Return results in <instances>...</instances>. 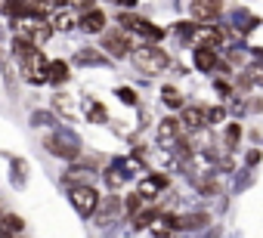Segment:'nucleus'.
Here are the masks:
<instances>
[{
	"label": "nucleus",
	"mask_w": 263,
	"mask_h": 238,
	"mask_svg": "<svg viewBox=\"0 0 263 238\" xmlns=\"http://www.w3.org/2000/svg\"><path fill=\"white\" fill-rule=\"evenodd\" d=\"M44 149L53 155V158H62V161H78L81 158V140L74 130L68 127H56V133H50L44 140Z\"/></svg>",
	"instance_id": "obj_1"
},
{
	"label": "nucleus",
	"mask_w": 263,
	"mask_h": 238,
	"mask_svg": "<svg viewBox=\"0 0 263 238\" xmlns=\"http://www.w3.org/2000/svg\"><path fill=\"white\" fill-rule=\"evenodd\" d=\"M130 62H134L137 71H143V74H161V71L171 65L167 53H164L161 47H155V44H140V47H134Z\"/></svg>",
	"instance_id": "obj_2"
},
{
	"label": "nucleus",
	"mask_w": 263,
	"mask_h": 238,
	"mask_svg": "<svg viewBox=\"0 0 263 238\" xmlns=\"http://www.w3.org/2000/svg\"><path fill=\"white\" fill-rule=\"evenodd\" d=\"M16 25V34H22L25 41H31L37 50H41V44H47L50 37H53V25H50V19L44 16V19H19V22H13Z\"/></svg>",
	"instance_id": "obj_3"
},
{
	"label": "nucleus",
	"mask_w": 263,
	"mask_h": 238,
	"mask_svg": "<svg viewBox=\"0 0 263 238\" xmlns=\"http://www.w3.org/2000/svg\"><path fill=\"white\" fill-rule=\"evenodd\" d=\"M68 201H71V207L78 210L81 220H90L99 207V192L93 186H74V189H68Z\"/></svg>",
	"instance_id": "obj_4"
},
{
	"label": "nucleus",
	"mask_w": 263,
	"mask_h": 238,
	"mask_svg": "<svg viewBox=\"0 0 263 238\" xmlns=\"http://www.w3.org/2000/svg\"><path fill=\"white\" fill-rule=\"evenodd\" d=\"M19 71L25 74V81L28 84H34V87H41V84H50V59L37 50L34 56H28L25 62H19Z\"/></svg>",
	"instance_id": "obj_5"
},
{
	"label": "nucleus",
	"mask_w": 263,
	"mask_h": 238,
	"mask_svg": "<svg viewBox=\"0 0 263 238\" xmlns=\"http://www.w3.org/2000/svg\"><path fill=\"white\" fill-rule=\"evenodd\" d=\"M223 37H226V31L220 25H192V37L189 41L195 47H201V50H217L223 44Z\"/></svg>",
	"instance_id": "obj_6"
},
{
	"label": "nucleus",
	"mask_w": 263,
	"mask_h": 238,
	"mask_svg": "<svg viewBox=\"0 0 263 238\" xmlns=\"http://www.w3.org/2000/svg\"><path fill=\"white\" fill-rule=\"evenodd\" d=\"M93 176H96V167H93V164H87V161H71V167L62 173V183H65L68 189H74V186H93Z\"/></svg>",
	"instance_id": "obj_7"
},
{
	"label": "nucleus",
	"mask_w": 263,
	"mask_h": 238,
	"mask_svg": "<svg viewBox=\"0 0 263 238\" xmlns=\"http://www.w3.org/2000/svg\"><path fill=\"white\" fill-rule=\"evenodd\" d=\"M121 25L124 28H130V31H137L140 37H146L149 44H155V41H161L164 37V28H158V25H152V22H146V19H140V16H130V13H124L121 16Z\"/></svg>",
	"instance_id": "obj_8"
},
{
	"label": "nucleus",
	"mask_w": 263,
	"mask_h": 238,
	"mask_svg": "<svg viewBox=\"0 0 263 238\" xmlns=\"http://www.w3.org/2000/svg\"><path fill=\"white\" fill-rule=\"evenodd\" d=\"M102 50L115 59H124V56L134 53V44H130V37L124 31H105L102 34Z\"/></svg>",
	"instance_id": "obj_9"
},
{
	"label": "nucleus",
	"mask_w": 263,
	"mask_h": 238,
	"mask_svg": "<svg viewBox=\"0 0 263 238\" xmlns=\"http://www.w3.org/2000/svg\"><path fill=\"white\" fill-rule=\"evenodd\" d=\"M164 189H167V173H146V176L140 180V186H137V195H140L143 201H152V198H158Z\"/></svg>",
	"instance_id": "obj_10"
},
{
	"label": "nucleus",
	"mask_w": 263,
	"mask_h": 238,
	"mask_svg": "<svg viewBox=\"0 0 263 238\" xmlns=\"http://www.w3.org/2000/svg\"><path fill=\"white\" fill-rule=\"evenodd\" d=\"M121 210H124V201L118 195H108V198H99V207H96L93 220H96V226H108L111 220L121 216Z\"/></svg>",
	"instance_id": "obj_11"
},
{
	"label": "nucleus",
	"mask_w": 263,
	"mask_h": 238,
	"mask_svg": "<svg viewBox=\"0 0 263 238\" xmlns=\"http://www.w3.org/2000/svg\"><path fill=\"white\" fill-rule=\"evenodd\" d=\"M220 10H223L220 0H192L189 4V16L195 22H214L220 16Z\"/></svg>",
	"instance_id": "obj_12"
},
{
	"label": "nucleus",
	"mask_w": 263,
	"mask_h": 238,
	"mask_svg": "<svg viewBox=\"0 0 263 238\" xmlns=\"http://www.w3.org/2000/svg\"><path fill=\"white\" fill-rule=\"evenodd\" d=\"M180 124H183L189 133H201V130H208V124H204V108H201V105H183Z\"/></svg>",
	"instance_id": "obj_13"
},
{
	"label": "nucleus",
	"mask_w": 263,
	"mask_h": 238,
	"mask_svg": "<svg viewBox=\"0 0 263 238\" xmlns=\"http://www.w3.org/2000/svg\"><path fill=\"white\" fill-rule=\"evenodd\" d=\"M180 130H183L180 117H164V121H158L155 136H158L161 146H177V143H180Z\"/></svg>",
	"instance_id": "obj_14"
},
{
	"label": "nucleus",
	"mask_w": 263,
	"mask_h": 238,
	"mask_svg": "<svg viewBox=\"0 0 263 238\" xmlns=\"http://www.w3.org/2000/svg\"><path fill=\"white\" fill-rule=\"evenodd\" d=\"M78 28L87 31V34H105V13L102 10H87L81 19H78Z\"/></svg>",
	"instance_id": "obj_15"
},
{
	"label": "nucleus",
	"mask_w": 263,
	"mask_h": 238,
	"mask_svg": "<svg viewBox=\"0 0 263 238\" xmlns=\"http://www.w3.org/2000/svg\"><path fill=\"white\" fill-rule=\"evenodd\" d=\"M208 223H211V213L195 210V213H183V216H177L174 229H177V232H198V229H204Z\"/></svg>",
	"instance_id": "obj_16"
},
{
	"label": "nucleus",
	"mask_w": 263,
	"mask_h": 238,
	"mask_svg": "<svg viewBox=\"0 0 263 238\" xmlns=\"http://www.w3.org/2000/svg\"><path fill=\"white\" fill-rule=\"evenodd\" d=\"M192 65L198 71H223V62L217 59V53L214 50H201V47L192 50Z\"/></svg>",
	"instance_id": "obj_17"
},
{
	"label": "nucleus",
	"mask_w": 263,
	"mask_h": 238,
	"mask_svg": "<svg viewBox=\"0 0 263 238\" xmlns=\"http://www.w3.org/2000/svg\"><path fill=\"white\" fill-rule=\"evenodd\" d=\"M37 53V47L31 44V41H25L22 34H13V44H10V56L16 59V62H25L28 56H34Z\"/></svg>",
	"instance_id": "obj_18"
},
{
	"label": "nucleus",
	"mask_w": 263,
	"mask_h": 238,
	"mask_svg": "<svg viewBox=\"0 0 263 238\" xmlns=\"http://www.w3.org/2000/svg\"><path fill=\"white\" fill-rule=\"evenodd\" d=\"M10 183L16 189H25V183H28V161L25 158H13V164H10Z\"/></svg>",
	"instance_id": "obj_19"
},
{
	"label": "nucleus",
	"mask_w": 263,
	"mask_h": 238,
	"mask_svg": "<svg viewBox=\"0 0 263 238\" xmlns=\"http://www.w3.org/2000/svg\"><path fill=\"white\" fill-rule=\"evenodd\" d=\"M0 71H4V84H7V93L16 96V74H13V65H10V53L0 47Z\"/></svg>",
	"instance_id": "obj_20"
},
{
	"label": "nucleus",
	"mask_w": 263,
	"mask_h": 238,
	"mask_svg": "<svg viewBox=\"0 0 263 238\" xmlns=\"http://www.w3.org/2000/svg\"><path fill=\"white\" fill-rule=\"evenodd\" d=\"M50 25H53V31H71V28H78V19H74L71 10H56V16L50 19Z\"/></svg>",
	"instance_id": "obj_21"
},
{
	"label": "nucleus",
	"mask_w": 263,
	"mask_h": 238,
	"mask_svg": "<svg viewBox=\"0 0 263 238\" xmlns=\"http://www.w3.org/2000/svg\"><path fill=\"white\" fill-rule=\"evenodd\" d=\"M74 65H108V56H102L99 50H78L74 53Z\"/></svg>",
	"instance_id": "obj_22"
},
{
	"label": "nucleus",
	"mask_w": 263,
	"mask_h": 238,
	"mask_svg": "<svg viewBox=\"0 0 263 238\" xmlns=\"http://www.w3.org/2000/svg\"><path fill=\"white\" fill-rule=\"evenodd\" d=\"M102 176H105V183H108V189H111V192H115V189H121V186L130 180V176H127V170L121 167V161H115V164H111Z\"/></svg>",
	"instance_id": "obj_23"
},
{
	"label": "nucleus",
	"mask_w": 263,
	"mask_h": 238,
	"mask_svg": "<svg viewBox=\"0 0 263 238\" xmlns=\"http://www.w3.org/2000/svg\"><path fill=\"white\" fill-rule=\"evenodd\" d=\"M241 124L238 121H232V124H226V130H223V146H226V152H235L238 149V143H241Z\"/></svg>",
	"instance_id": "obj_24"
},
{
	"label": "nucleus",
	"mask_w": 263,
	"mask_h": 238,
	"mask_svg": "<svg viewBox=\"0 0 263 238\" xmlns=\"http://www.w3.org/2000/svg\"><path fill=\"white\" fill-rule=\"evenodd\" d=\"M68 77H71L68 62H65V59H53V62H50V84H65Z\"/></svg>",
	"instance_id": "obj_25"
},
{
	"label": "nucleus",
	"mask_w": 263,
	"mask_h": 238,
	"mask_svg": "<svg viewBox=\"0 0 263 238\" xmlns=\"http://www.w3.org/2000/svg\"><path fill=\"white\" fill-rule=\"evenodd\" d=\"M161 99H164V105H167V108H180V111H183V93H180L177 87L164 84V87H161Z\"/></svg>",
	"instance_id": "obj_26"
},
{
	"label": "nucleus",
	"mask_w": 263,
	"mask_h": 238,
	"mask_svg": "<svg viewBox=\"0 0 263 238\" xmlns=\"http://www.w3.org/2000/svg\"><path fill=\"white\" fill-rule=\"evenodd\" d=\"M0 229H4V232H13V235H19V232L25 229V220H22L19 213H4V216H0Z\"/></svg>",
	"instance_id": "obj_27"
},
{
	"label": "nucleus",
	"mask_w": 263,
	"mask_h": 238,
	"mask_svg": "<svg viewBox=\"0 0 263 238\" xmlns=\"http://www.w3.org/2000/svg\"><path fill=\"white\" fill-rule=\"evenodd\" d=\"M161 216V210L158 207H149V210H140L137 216H134V229H149L155 220Z\"/></svg>",
	"instance_id": "obj_28"
},
{
	"label": "nucleus",
	"mask_w": 263,
	"mask_h": 238,
	"mask_svg": "<svg viewBox=\"0 0 263 238\" xmlns=\"http://www.w3.org/2000/svg\"><path fill=\"white\" fill-rule=\"evenodd\" d=\"M223 121H226V108H223V105H211V108H204V124H208V127L223 124Z\"/></svg>",
	"instance_id": "obj_29"
},
{
	"label": "nucleus",
	"mask_w": 263,
	"mask_h": 238,
	"mask_svg": "<svg viewBox=\"0 0 263 238\" xmlns=\"http://www.w3.org/2000/svg\"><path fill=\"white\" fill-rule=\"evenodd\" d=\"M31 127H56V114L53 111H34L31 114Z\"/></svg>",
	"instance_id": "obj_30"
},
{
	"label": "nucleus",
	"mask_w": 263,
	"mask_h": 238,
	"mask_svg": "<svg viewBox=\"0 0 263 238\" xmlns=\"http://www.w3.org/2000/svg\"><path fill=\"white\" fill-rule=\"evenodd\" d=\"M53 108H56V111H65V117L74 114V102H71L65 93H56V96H53Z\"/></svg>",
	"instance_id": "obj_31"
},
{
	"label": "nucleus",
	"mask_w": 263,
	"mask_h": 238,
	"mask_svg": "<svg viewBox=\"0 0 263 238\" xmlns=\"http://www.w3.org/2000/svg\"><path fill=\"white\" fill-rule=\"evenodd\" d=\"M140 210H143V198H140L137 192H134V195H127V198H124V213H127V216H137Z\"/></svg>",
	"instance_id": "obj_32"
},
{
	"label": "nucleus",
	"mask_w": 263,
	"mask_h": 238,
	"mask_svg": "<svg viewBox=\"0 0 263 238\" xmlns=\"http://www.w3.org/2000/svg\"><path fill=\"white\" fill-rule=\"evenodd\" d=\"M245 77L251 81V87H263V65H260V62L248 65V68H245Z\"/></svg>",
	"instance_id": "obj_33"
},
{
	"label": "nucleus",
	"mask_w": 263,
	"mask_h": 238,
	"mask_svg": "<svg viewBox=\"0 0 263 238\" xmlns=\"http://www.w3.org/2000/svg\"><path fill=\"white\" fill-rule=\"evenodd\" d=\"M87 117L93 124H105V108L99 102H87Z\"/></svg>",
	"instance_id": "obj_34"
},
{
	"label": "nucleus",
	"mask_w": 263,
	"mask_h": 238,
	"mask_svg": "<svg viewBox=\"0 0 263 238\" xmlns=\"http://www.w3.org/2000/svg\"><path fill=\"white\" fill-rule=\"evenodd\" d=\"M118 96H121L124 105H137V102H140V96H137L134 87H118Z\"/></svg>",
	"instance_id": "obj_35"
},
{
	"label": "nucleus",
	"mask_w": 263,
	"mask_h": 238,
	"mask_svg": "<svg viewBox=\"0 0 263 238\" xmlns=\"http://www.w3.org/2000/svg\"><path fill=\"white\" fill-rule=\"evenodd\" d=\"M174 34H177L180 41H189V37H192V25H189L186 19H183V22H174Z\"/></svg>",
	"instance_id": "obj_36"
},
{
	"label": "nucleus",
	"mask_w": 263,
	"mask_h": 238,
	"mask_svg": "<svg viewBox=\"0 0 263 238\" xmlns=\"http://www.w3.org/2000/svg\"><path fill=\"white\" fill-rule=\"evenodd\" d=\"M260 158H263V152H260V149H251V152L245 155V164L254 167V164H260Z\"/></svg>",
	"instance_id": "obj_37"
},
{
	"label": "nucleus",
	"mask_w": 263,
	"mask_h": 238,
	"mask_svg": "<svg viewBox=\"0 0 263 238\" xmlns=\"http://www.w3.org/2000/svg\"><path fill=\"white\" fill-rule=\"evenodd\" d=\"M68 4H71V7H81L84 13H87V10H93V0H68Z\"/></svg>",
	"instance_id": "obj_38"
},
{
	"label": "nucleus",
	"mask_w": 263,
	"mask_h": 238,
	"mask_svg": "<svg viewBox=\"0 0 263 238\" xmlns=\"http://www.w3.org/2000/svg\"><path fill=\"white\" fill-rule=\"evenodd\" d=\"M245 111H248V102H238V99H235V102H232V114H245Z\"/></svg>",
	"instance_id": "obj_39"
},
{
	"label": "nucleus",
	"mask_w": 263,
	"mask_h": 238,
	"mask_svg": "<svg viewBox=\"0 0 263 238\" xmlns=\"http://www.w3.org/2000/svg\"><path fill=\"white\" fill-rule=\"evenodd\" d=\"M140 0H118V7H124V10H130V7H137Z\"/></svg>",
	"instance_id": "obj_40"
},
{
	"label": "nucleus",
	"mask_w": 263,
	"mask_h": 238,
	"mask_svg": "<svg viewBox=\"0 0 263 238\" xmlns=\"http://www.w3.org/2000/svg\"><path fill=\"white\" fill-rule=\"evenodd\" d=\"M44 4H53V7H59V10H62V4H65V0H44Z\"/></svg>",
	"instance_id": "obj_41"
},
{
	"label": "nucleus",
	"mask_w": 263,
	"mask_h": 238,
	"mask_svg": "<svg viewBox=\"0 0 263 238\" xmlns=\"http://www.w3.org/2000/svg\"><path fill=\"white\" fill-rule=\"evenodd\" d=\"M0 238H22V235H13V232H0Z\"/></svg>",
	"instance_id": "obj_42"
},
{
	"label": "nucleus",
	"mask_w": 263,
	"mask_h": 238,
	"mask_svg": "<svg viewBox=\"0 0 263 238\" xmlns=\"http://www.w3.org/2000/svg\"><path fill=\"white\" fill-rule=\"evenodd\" d=\"M4 7H7V0H0V10H4Z\"/></svg>",
	"instance_id": "obj_43"
}]
</instances>
